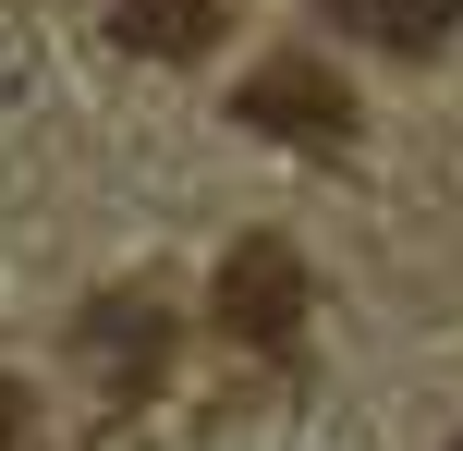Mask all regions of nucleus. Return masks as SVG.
<instances>
[{
	"instance_id": "nucleus-4",
	"label": "nucleus",
	"mask_w": 463,
	"mask_h": 451,
	"mask_svg": "<svg viewBox=\"0 0 463 451\" xmlns=\"http://www.w3.org/2000/svg\"><path fill=\"white\" fill-rule=\"evenodd\" d=\"M329 13H342L354 37H378V49H402V61H427V49H451L463 0H329Z\"/></svg>"
},
{
	"instance_id": "nucleus-6",
	"label": "nucleus",
	"mask_w": 463,
	"mask_h": 451,
	"mask_svg": "<svg viewBox=\"0 0 463 451\" xmlns=\"http://www.w3.org/2000/svg\"><path fill=\"white\" fill-rule=\"evenodd\" d=\"M13 439H24V390L0 379V451H13Z\"/></svg>"
},
{
	"instance_id": "nucleus-1",
	"label": "nucleus",
	"mask_w": 463,
	"mask_h": 451,
	"mask_svg": "<svg viewBox=\"0 0 463 451\" xmlns=\"http://www.w3.org/2000/svg\"><path fill=\"white\" fill-rule=\"evenodd\" d=\"M208 305H220V330H232V342H293V330H305V257H293L280 232L232 244Z\"/></svg>"
},
{
	"instance_id": "nucleus-5",
	"label": "nucleus",
	"mask_w": 463,
	"mask_h": 451,
	"mask_svg": "<svg viewBox=\"0 0 463 451\" xmlns=\"http://www.w3.org/2000/svg\"><path fill=\"white\" fill-rule=\"evenodd\" d=\"M122 49H146V61H195V49L220 37V0H122Z\"/></svg>"
},
{
	"instance_id": "nucleus-2",
	"label": "nucleus",
	"mask_w": 463,
	"mask_h": 451,
	"mask_svg": "<svg viewBox=\"0 0 463 451\" xmlns=\"http://www.w3.org/2000/svg\"><path fill=\"white\" fill-rule=\"evenodd\" d=\"M232 110H244L256 135H293V146H342V135H354V98L329 86L317 61H256Z\"/></svg>"
},
{
	"instance_id": "nucleus-3",
	"label": "nucleus",
	"mask_w": 463,
	"mask_h": 451,
	"mask_svg": "<svg viewBox=\"0 0 463 451\" xmlns=\"http://www.w3.org/2000/svg\"><path fill=\"white\" fill-rule=\"evenodd\" d=\"M86 354L110 366L122 390H146V379H159V354H171V317L146 305V293H110V305L86 317Z\"/></svg>"
},
{
	"instance_id": "nucleus-7",
	"label": "nucleus",
	"mask_w": 463,
	"mask_h": 451,
	"mask_svg": "<svg viewBox=\"0 0 463 451\" xmlns=\"http://www.w3.org/2000/svg\"><path fill=\"white\" fill-rule=\"evenodd\" d=\"M451 451H463V439H451Z\"/></svg>"
}]
</instances>
